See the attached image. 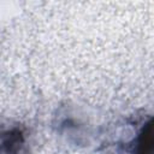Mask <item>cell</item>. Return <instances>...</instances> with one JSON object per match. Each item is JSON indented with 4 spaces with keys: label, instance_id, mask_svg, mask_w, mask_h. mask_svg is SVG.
<instances>
[{
    "label": "cell",
    "instance_id": "obj_1",
    "mask_svg": "<svg viewBox=\"0 0 154 154\" xmlns=\"http://www.w3.org/2000/svg\"><path fill=\"white\" fill-rule=\"evenodd\" d=\"M149 126L146 130L143 129V131H142V134L138 138L136 154H152V136H150L152 134H150V128Z\"/></svg>",
    "mask_w": 154,
    "mask_h": 154
}]
</instances>
